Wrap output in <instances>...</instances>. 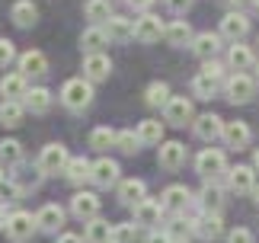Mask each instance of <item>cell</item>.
Wrapping results in <instances>:
<instances>
[{
    "instance_id": "obj_1",
    "label": "cell",
    "mask_w": 259,
    "mask_h": 243,
    "mask_svg": "<svg viewBox=\"0 0 259 243\" xmlns=\"http://www.w3.org/2000/svg\"><path fill=\"white\" fill-rule=\"evenodd\" d=\"M61 103L71 112H83V109L93 103V84L87 77H74L61 87Z\"/></svg>"
},
{
    "instance_id": "obj_2",
    "label": "cell",
    "mask_w": 259,
    "mask_h": 243,
    "mask_svg": "<svg viewBox=\"0 0 259 243\" xmlns=\"http://www.w3.org/2000/svg\"><path fill=\"white\" fill-rule=\"evenodd\" d=\"M195 170H198V176H202L205 182H214L221 173H227V157H224V150L205 147L202 154L195 157Z\"/></svg>"
},
{
    "instance_id": "obj_3",
    "label": "cell",
    "mask_w": 259,
    "mask_h": 243,
    "mask_svg": "<svg viewBox=\"0 0 259 243\" xmlns=\"http://www.w3.org/2000/svg\"><path fill=\"white\" fill-rule=\"evenodd\" d=\"M67 164H71V154H67L64 144H45L42 154H38V173H42V176L64 173Z\"/></svg>"
},
{
    "instance_id": "obj_4",
    "label": "cell",
    "mask_w": 259,
    "mask_h": 243,
    "mask_svg": "<svg viewBox=\"0 0 259 243\" xmlns=\"http://www.w3.org/2000/svg\"><path fill=\"white\" fill-rule=\"evenodd\" d=\"M224 93H227V99H231L234 106L250 103V99L256 96V77H250V74H231L227 84H224Z\"/></svg>"
},
{
    "instance_id": "obj_5",
    "label": "cell",
    "mask_w": 259,
    "mask_h": 243,
    "mask_svg": "<svg viewBox=\"0 0 259 243\" xmlns=\"http://www.w3.org/2000/svg\"><path fill=\"white\" fill-rule=\"evenodd\" d=\"M35 230H38V221H35V215H29V211H13L10 221H7V237L13 240V243L32 240Z\"/></svg>"
},
{
    "instance_id": "obj_6",
    "label": "cell",
    "mask_w": 259,
    "mask_h": 243,
    "mask_svg": "<svg viewBox=\"0 0 259 243\" xmlns=\"http://www.w3.org/2000/svg\"><path fill=\"white\" fill-rule=\"evenodd\" d=\"M163 118L170 122V125H192L195 122V109H192V99L189 96H173L170 103L163 106Z\"/></svg>"
},
{
    "instance_id": "obj_7",
    "label": "cell",
    "mask_w": 259,
    "mask_h": 243,
    "mask_svg": "<svg viewBox=\"0 0 259 243\" xmlns=\"http://www.w3.org/2000/svg\"><path fill=\"white\" fill-rule=\"evenodd\" d=\"M166 32V26L160 23V16H154V13H144V16H138L135 19V38L141 45H154V42H160V35Z\"/></svg>"
},
{
    "instance_id": "obj_8",
    "label": "cell",
    "mask_w": 259,
    "mask_h": 243,
    "mask_svg": "<svg viewBox=\"0 0 259 243\" xmlns=\"http://www.w3.org/2000/svg\"><path fill=\"white\" fill-rule=\"evenodd\" d=\"M90 182H93L96 189H112V186H118V164H115V160H109V157L93 160Z\"/></svg>"
},
{
    "instance_id": "obj_9",
    "label": "cell",
    "mask_w": 259,
    "mask_h": 243,
    "mask_svg": "<svg viewBox=\"0 0 259 243\" xmlns=\"http://www.w3.org/2000/svg\"><path fill=\"white\" fill-rule=\"evenodd\" d=\"M227 186H231V192H237V195H253L256 189V170L253 167H234L227 170Z\"/></svg>"
},
{
    "instance_id": "obj_10",
    "label": "cell",
    "mask_w": 259,
    "mask_h": 243,
    "mask_svg": "<svg viewBox=\"0 0 259 243\" xmlns=\"http://www.w3.org/2000/svg\"><path fill=\"white\" fill-rule=\"evenodd\" d=\"M192 131H195L198 141H208V144H211L214 138L224 135V118L214 115V112H205V115H198V118L192 122Z\"/></svg>"
},
{
    "instance_id": "obj_11",
    "label": "cell",
    "mask_w": 259,
    "mask_h": 243,
    "mask_svg": "<svg viewBox=\"0 0 259 243\" xmlns=\"http://www.w3.org/2000/svg\"><path fill=\"white\" fill-rule=\"evenodd\" d=\"M250 32V19H246L240 10H234V13H227L221 19V38H227V42H243V35Z\"/></svg>"
},
{
    "instance_id": "obj_12",
    "label": "cell",
    "mask_w": 259,
    "mask_h": 243,
    "mask_svg": "<svg viewBox=\"0 0 259 243\" xmlns=\"http://www.w3.org/2000/svg\"><path fill=\"white\" fill-rule=\"evenodd\" d=\"M71 215L80 218V221H96L99 218V198L96 192H77V195L71 198Z\"/></svg>"
},
{
    "instance_id": "obj_13",
    "label": "cell",
    "mask_w": 259,
    "mask_h": 243,
    "mask_svg": "<svg viewBox=\"0 0 259 243\" xmlns=\"http://www.w3.org/2000/svg\"><path fill=\"white\" fill-rule=\"evenodd\" d=\"M195 221V237L198 240H218L224 234V221H221V215H214V211H202L198 218H192Z\"/></svg>"
},
{
    "instance_id": "obj_14",
    "label": "cell",
    "mask_w": 259,
    "mask_h": 243,
    "mask_svg": "<svg viewBox=\"0 0 259 243\" xmlns=\"http://www.w3.org/2000/svg\"><path fill=\"white\" fill-rule=\"evenodd\" d=\"M29 93V80L19 74H7L4 80H0V96H4V103H23Z\"/></svg>"
},
{
    "instance_id": "obj_15",
    "label": "cell",
    "mask_w": 259,
    "mask_h": 243,
    "mask_svg": "<svg viewBox=\"0 0 259 243\" xmlns=\"http://www.w3.org/2000/svg\"><path fill=\"white\" fill-rule=\"evenodd\" d=\"M189 201H192V192H189L186 186H166L163 195H160L163 211H173V215H186Z\"/></svg>"
},
{
    "instance_id": "obj_16",
    "label": "cell",
    "mask_w": 259,
    "mask_h": 243,
    "mask_svg": "<svg viewBox=\"0 0 259 243\" xmlns=\"http://www.w3.org/2000/svg\"><path fill=\"white\" fill-rule=\"evenodd\" d=\"M157 160H160V167H163V170L176 173V170L186 164V144H183V141H163V144H160V154H157Z\"/></svg>"
},
{
    "instance_id": "obj_17",
    "label": "cell",
    "mask_w": 259,
    "mask_h": 243,
    "mask_svg": "<svg viewBox=\"0 0 259 243\" xmlns=\"http://www.w3.org/2000/svg\"><path fill=\"white\" fill-rule=\"evenodd\" d=\"M38 230H45V234H58V230L64 227V208L61 205H55V201H48V205L38 208Z\"/></svg>"
},
{
    "instance_id": "obj_18",
    "label": "cell",
    "mask_w": 259,
    "mask_h": 243,
    "mask_svg": "<svg viewBox=\"0 0 259 243\" xmlns=\"http://www.w3.org/2000/svg\"><path fill=\"white\" fill-rule=\"evenodd\" d=\"M109 74H112V61H109L103 52H99V55H87V58H83V77L90 80V84L109 80Z\"/></svg>"
},
{
    "instance_id": "obj_19",
    "label": "cell",
    "mask_w": 259,
    "mask_h": 243,
    "mask_svg": "<svg viewBox=\"0 0 259 243\" xmlns=\"http://www.w3.org/2000/svg\"><path fill=\"white\" fill-rule=\"evenodd\" d=\"M221 52V32H198L195 42H192V55L202 58L205 64L208 61H214V55Z\"/></svg>"
},
{
    "instance_id": "obj_20",
    "label": "cell",
    "mask_w": 259,
    "mask_h": 243,
    "mask_svg": "<svg viewBox=\"0 0 259 243\" xmlns=\"http://www.w3.org/2000/svg\"><path fill=\"white\" fill-rule=\"evenodd\" d=\"M160 218H163V205H160V201L144 198L141 205H135V224H138V227H154V230H157Z\"/></svg>"
},
{
    "instance_id": "obj_21",
    "label": "cell",
    "mask_w": 259,
    "mask_h": 243,
    "mask_svg": "<svg viewBox=\"0 0 259 243\" xmlns=\"http://www.w3.org/2000/svg\"><path fill=\"white\" fill-rule=\"evenodd\" d=\"M163 38H166V45H173V48H192V42H195V32H192V26L186 23V19H173L170 26H166V32H163Z\"/></svg>"
},
{
    "instance_id": "obj_22",
    "label": "cell",
    "mask_w": 259,
    "mask_h": 243,
    "mask_svg": "<svg viewBox=\"0 0 259 243\" xmlns=\"http://www.w3.org/2000/svg\"><path fill=\"white\" fill-rule=\"evenodd\" d=\"M103 32H106V38L109 42H132L135 38V19H125V16H112L109 23L103 26Z\"/></svg>"
},
{
    "instance_id": "obj_23",
    "label": "cell",
    "mask_w": 259,
    "mask_h": 243,
    "mask_svg": "<svg viewBox=\"0 0 259 243\" xmlns=\"http://www.w3.org/2000/svg\"><path fill=\"white\" fill-rule=\"evenodd\" d=\"M19 74L29 77H45L48 74V58L42 52H23L19 55Z\"/></svg>"
},
{
    "instance_id": "obj_24",
    "label": "cell",
    "mask_w": 259,
    "mask_h": 243,
    "mask_svg": "<svg viewBox=\"0 0 259 243\" xmlns=\"http://www.w3.org/2000/svg\"><path fill=\"white\" fill-rule=\"evenodd\" d=\"M253 64H256V58L250 52V45H243V42L231 45V52H227V67H231L234 74H246Z\"/></svg>"
},
{
    "instance_id": "obj_25",
    "label": "cell",
    "mask_w": 259,
    "mask_h": 243,
    "mask_svg": "<svg viewBox=\"0 0 259 243\" xmlns=\"http://www.w3.org/2000/svg\"><path fill=\"white\" fill-rule=\"evenodd\" d=\"M250 135H253V131H250V125H246V122H224V144L227 147H237V150H240V147H246V144H250Z\"/></svg>"
},
{
    "instance_id": "obj_26",
    "label": "cell",
    "mask_w": 259,
    "mask_h": 243,
    "mask_svg": "<svg viewBox=\"0 0 259 243\" xmlns=\"http://www.w3.org/2000/svg\"><path fill=\"white\" fill-rule=\"evenodd\" d=\"M118 198H122V205H141V201L147 198V186L144 179H125L118 182Z\"/></svg>"
},
{
    "instance_id": "obj_27",
    "label": "cell",
    "mask_w": 259,
    "mask_h": 243,
    "mask_svg": "<svg viewBox=\"0 0 259 243\" xmlns=\"http://www.w3.org/2000/svg\"><path fill=\"white\" fill-rule=\"evenodd\" d=\"M10 19H13L19 29H29V26H35V19H38V7L32 0H16V4L10 7Z\"/></svg>"
},
{
    "instance_id": "obj_28",
    "label": "cell",
    "mask_w": 259,
    "mask_h": 243,
    "mask_svg": "<svg viewBox=\"0 0 259 243\" xmlns=\"http://www.w3.org/2000/svg\"><path fill=\"white\" fill-rule=\"evenodd\" d=\"M198 205H202V211H221L224 208V189L218 186V182H205L202 192H198Z\"/></svg>"
},
{
    "instance_id": "obj_29",
    "label": "cell",
    "mask_w": 259,
    "mask_h": 243,
    "mask_svg": "<svg viewBox=\"0 0 259 243\" xmlns=\"http://www.w3.org/2000/svg\"><path fill=\"white\" fill-rule=\"evenodd\" d=\"M23 106L29 109V112H35V115L48 112V109H52V90H48V87H32V90L26 93Z\"/></svg>"
},
{
    "instance_id": "obj_30",
    "label": "cell",
    "mask_w": 259,
    "mask_h": 243,
    "mask_svg": "<svg viewBox=\"0 0 259 243\" xmlns=\"http://www.w3.org/2000/svg\"><path fill=\"white\" fill-rule=\"evenodd\" d=\"M19 164H23V144L13 141V138H4V141H0V167L13 170Z\"/></svg>"
},
{
    "instance_id": "obj_31",
    "label": "cell",
    "mask_w": 259,
    "mask_h": 243,
    "mask_svg": "<svg viewBox=\"0 0 259 243\" xmlns=\"http://www.w3.org/2000/svg\"><path fill=\"white\" fill-rule=\"evenodd\" d=\"M90 173H93V164H90L87 157H71V164H67V170H64L67 182H74V186L90 182Z\"/></svg>"
},
{
    "instance_id": "obj_32",
    "label": "cell",
    "mask_w": 259,
    "mask_h": 243,
    "mask_svg": "<svg viewBox=\"0 0 259 243\" xmlns=\"http://www.w3.org/2000/svg\"><path fill=\"white\" fill-rule=\"evenodd\" d=\"M138 138H141V144H147V147L163 144V125L157 118H144L141 125H138Z\"/></svg>"
},
{
    "instance_id": "obj_33",
    "label": "cell",
    "mask_w": 259,
    "mask_h": 243,
    "mask_svg": "<svg viewBox=\"0 0 259 243\" xmlns=\"http://www.w3.org/2000/svg\"><path fill=\"white\" fill-rule=\"evenodd\" d=\"M106 42H109V38L103 32V26H90V29H83V35H80V48L87 55H99V48H103Z\"/></svg>"
},
{
    "instance_id": "obj_34",
    "label": "cell",
    "mask_w": 259,
    "mask_h": 243,
    "mask_svg": "<svg viewBox=\"0 0 259 243\" xmlns=\"http://www.w3.org/2000/svg\"><path fill=\"white\" fill-rule=\"evenodd\" d=\"M23 115H26L23 103H0V125L4 128H19L23 125Z\"/></svg>"
},
{
    "instance_id": "obj_35",
    "label": "cell",
    "mask_w": 259,
    "mask_h": 243,
    "mask_svg": "<svg viewBox=\"0 0 259 243\" xmlns=\"http://www.w3.org/2000/svg\"><path fill=\"white\" fill-rule=\"evenodd\" d=\"M83 240H87V243H112V227H109V221H103V218L90 221Z\"/></svg>"
},
{
    "instance_id": "obj_36",
    "label": "cell",
    "mask_w": 259,
    "mask_h": 243,
    "mask_svg": "<svg viewBox=\"0 0 259 243\" xmlns=\"http://www.w3.org/2000/svg\"><path fill=\"white\" fill-rule=\"evenodd\" d=\"M170 99H173V96H170V87H166L163 80H154V84H147V90H144V103H147V106L157 109V106H166Z\"/></svg>"
},
{
    "instance_id": "obj_37",
    "label": "cell",
    "mask_w": 259,
    "mask_h": 243,
    "mask_svg": "<svg viewBox=\"0 0 259 243\" xmlns=\"http://www.w3.org/2000/svg\"><path fill=\"white\" fill-rule=\"evenodd\" d=\"M166 234L170 240H189V234H195V221L186 215H173V221L166 224Z\"/></svg>"
},
{
    "instance_id": "obj_38",
    "label": "cell",
    "mask_w": 259,
    "mask_h": 243,
    "mask_svg": "<svg viewBox=\"0 0 259 243\" xmlns=\"http://www.w3.org/2000/svg\"><path fill=\"white\" fill-rule=\"evenodd\" d=\"M218 87H221V80H214L211 74H195V80H192V93L198 96V99H211L214 93H218Z\"/></svg>"
},
{
    "instance_id": "obj_39",
    "label": "cell",
    "mask_w": 259,
    "mask_h": 243,
    "mask_svg": "<svg viewBox=\"0 0 259 243\" xmlns=\"http://www.w3.org/2000/svg\"><path fill=\"white\" fill-rule=\"evenodd\" d=\"M112 16L115 13H112V4H109V0H90L87 4V19H93L96 26H106Z\"/></svg>"
},
{
    "instance_id": "obj_40",
    "label": "cell",
    "mask_w": 259,
    "mask_h": 243,
    "mask_svg": "<svg viewBox=\"0 0 259 243\" xmlns=\"http://www.w3.org/2000/svg\"><path fill=\"white\" fill-rule=\"evenodd\" d=\"M115 138H118V131L106 128V125H99V128H93V131H90V147H93V150L115 147Z\"/></svg>"
},
{
    "instance_id": "obj_41",
    "label": "cell",
    "mask_w": 259,
    "mask_h": 243,
    "mask_svg": "<svg viewBox=\"0 0 259 243\" xmlns=\"http://www.w3.org/2000/svg\"><path fill=\"white\" fill-rule=\"evenodd\" d=\"M115 147L122 150V154H138L141 150V138H138V131H132V128H125V131H118V138H115Z\"/></svg>"
},
{
    "instance_id": "obj_42",
    "label": "cell",
    "mask_w": 259,
    "mask_h": 243,
    "mask_svg": "<svg viewBox=\"0 0 259 243\" xmlns=\"http://www.w3.org/2000/svg\"><path fill=\"white\" fill-rule=\"evenodd\" d=\"M138 237V224L132 221V224H115L112 227V243H135Z\"/></svg>"
},
{
    "instance_id": "obj_43",
    "label": "cell",
    "mask_w": 259,
    "mask_h": 243,
    "mask_svg": "<svg viewBox=\"0 0 259 243\" xmlns=\"http://www.w3.org/2000/svg\"><path fill=\"white\" fill-rule=\"evenodd\" d=\"M0 198H7V201H16V198H23V189H19V182L10 176L4 186H0Z\"/></svg>"
},
{
    "instance_id": "obj_44",
    "label": "cell",
    "mask_w": 259,
    "mask_h": 243,
    "mask_svg": "<svg viewBox=\"0 0 259 243\" xmlns=\"http://www.w3.org/2000/svg\"><path fill=\"white\" fill-rule=\"evenodd\" d=\"M16 61V48L10 38H0V67H7V64H13Z\"/></svg>"
},
{
    "instance_id": "obj_45",
    "label": "cell",
    "mask_w": 259,
    "mask_h": 243,
    "mask_svg": "<svg viewBox=\"0 0 259 243\" xmlns=\"http://www.w3.org/2000/svg\"><path fill=\"white\" fill-rule=\"evenodd\" d=\"M227 243H253V234L246 227H234L231 234H227Z\"/></svg>"
},
{
    "instance_id": "obj_46",
    "label": "cell",
    "mask_w": 259,
    "mask_h": 243,
    "mask_svg": "<svg viewBox=\"0 0 259 243\" xmlns=\"http://www.w3.org/2000/svg\"><path fill=\"white\" fill-rule=\"evenodd\" d=\"M202 70H205V74H211L214 80H224V64H218V61H208ZM224 84H227V80H224Z\"/></svg>"
},
{
    "instance_id": "obj_47",
    "label": "cell",
    "mask_w": 259,
    "mask_h": 243,
    "mask_svg": "<svg viewBox=\"0 0 259 243\" xmlns=\"http://www.w3.org/2000/svg\"><path fill=\"white\" fill-rule=\"evenodd\" d=\"M163 4H166L170 13H186V10L192 7V0H163Z\"/></svg>"
},
{
    "instance_id": "obj_48",
    "label": "cell",
    "mask_w": 259,
    "mask_h": 243,
    "mask_svg": "<svg viewBox=\"0 0 259 243\" xmlns=\"http://www.w3.org/2000/svg\"><path fill=\"white\" fill-rule=\"evenodd\" d=\"M144 243H173V240H170V234H160V230H151Z\"/></svg>"
},
{
    "instance_id": "obj_49",
    "label": "cell",
    "mask_w": 259,
    "mask_h": 243,
    "mask_svg": "<svg viewBox=\"0 0 259 243\" xmlns=\"http://www.w3.org/2000/svg\"><path fill=\"white\" fill-rule=\"evenodd\" d=\"M55 243H87V240H83V237H77V234H61Z\"/></svg>"
},
{
    "instance_id": "obj_50",
    "label": "cell",
    "mask_w": 259,
    "mask_h": 243,
    "mask_svg": "<svg viewBox=\"0 0 259 243\" xmlns=\"http://www.w3.org/2000/svg\"><path fill=\"white\" fill-rule=\"evenodd\" d=\"M125 4H128V7H135V10H147V7L154 4V0H125Z\"/></svg>"
},
{
    "instance_id": "obj_51",
    "label": "cell",
    "mask_w": 259,
    "mask_h": 243,
    "mask_svg": "<svg viewBox=\"0 0 259 243\" xmlns=\"http://www.w3.org/2000/svg\"><path fill=\"white\" fill-rule=\"evenodd\" d=\"M7 221H10V211H7L4 201H0V230H7Z\"/></svg>"
},
{
    "instance_id": "obj_52",
    "label": "cell",
    "mask_w": 259,
    "mask_h": 243,
    "mask_svg": "<svg viewBox=\"0 0 259 243\" xmlns=\"http://www.w3.org/2000/svg\"><path fill=\"white\" fill-rule=\"evenodd\" d=\"M7 179H10V173H7V170H4V167H0V186H4V182H7Z\"/></svg>"
},
{
    "instance_id": "obj_53",
    "label": "cell",
    "mask_w": 259,
    "mask_h": 243,
    "mask_svg": "<svg viewBox=\"0 0 259 243\" xmlns=\"http://www.w3.org/2000/svg\"><path fill=\"white\" fill-rule=\"evenodd\" d=\"M253 201H256V208H259V186L253 189Z\"/></svg>"
},
{
    "instance_id": "obj_54",
    "label": "cell",
    "mask_w": 259,
    "mask_h": 243,
    "mask_svg": "<svg viewBox=\"0 0 259 243\" xmlns=\"http://www.w3.org/2000/svg\"><path fill=\"white\" fill-rule=\"evenodd\" d=\"M253 170H259V150L253 154Z\"/></svg>"
},
{
    "instance_id": "obj_55",
    "label": "cell",
    "mask_w": 259,
    "mask_h": 243,
    "mask_svg": "<svg viewBox=\"0 0 259 243\" xmlns=\"http://www.w3.org/2000/svg\"><path fill=\"white\" fill-rule=\"evenodd\" d=\"M231 4H237V7H240V4H246V0H231Z\"/></svg>"
},
{
    "instance_id": "obj_56",
    "label": "cell",
    "mask_w": 259,
    "mask_h": 243,
    "mask_svg": "<svg viewBox=\"0 0 259 243\" xmlns=\"http://www.w3.org/2000/svg\"><path fill=\"white\" fill-rule=\"evenodd\" d=\"M173 243H189V240H173Z\"/></svg>"
},
{
    "instance_id": "obj_57",
    "label": "cell",
    "mask_w": 259,
    "mask_h": 243,
    "mask_svg": "<svg viewBox=\"0 0 259 243\" xmlns=\"http://www.w3.org/2000/svg\"><path fill=\"white\" fill-rule=\"evenodd\" d=\"M256 80H259V64H256Z\"/></svg>"
},
{
    "instance_id": "obj_58",
    "label": "cell",
    "mask_w": 259,
    "mask_h": 243,
    "mask_svg": "<svg viewBox=\"0 0 259 243\" xmlns=\"http://www.w3.org/2000/svg\"><path fill=\"white\" fill-rule=\"evenodd\" d=\"M253 4H256V7H259V0H253Z\"/></svg>"
}]
</instances>
